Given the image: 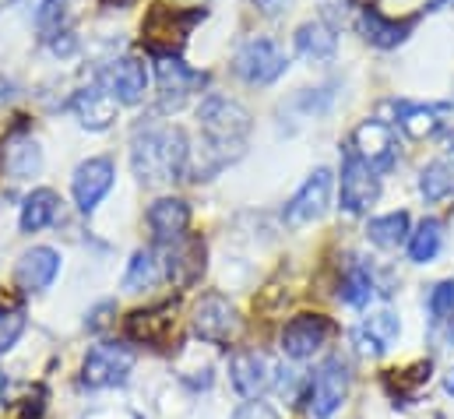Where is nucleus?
<instances>
[{
	"label": "nucleus",
	"instance_id": "26",
	"mask_svg": "<svg viewBox=\"0 0 454 419\" xmlns=\"http://www.w3.org/2000/svg\"><path fill=\"white\" fill-rule=\"evenodd\" d=\"M427 311H430V331H434V338L444 335L441 338L444 345L454 342V279H444V282H437L430 289Z\"/></svg>",
	"mask_w": 454,
	"mask_h": 419
},
{
	"label": "nucleus",
	"instance_id": "22",
	"mask_svg": "<svg viewBox=\"0 0 454 419\" xmlns=\"http://www.w3.org/2000/svg\"><path fill=\"white\" fill-rule=\"evenodd\" d=\"M148 225H152V233H155V240L173 243V240H180V236L187 233V225H191V205H187L184 198H159V202H152V209H148Z\"/></svg>",
	"mask_w": 454,
	"mask_h": 419
},
{
	"label": "nucleus",
	"instance_id": "9",
	"mask_svg": "<svg viewBox=\"0 0 454 419\" xmlns=\"http://www.w3.org/2000/svg\"><path fill=\"white\" fill-rule=\"evenodd\" d=\"M205 268H208V247H205L201 236L184 233L180 240L169 243L162 272H166V279L173 282V289H191V286H198L201 275H205Z\"/></svg>",
	"mask_w": 454,
	"mask_h": 419
},
{
	"label": "nucleus",
	"instance_id": "21",
	"mask_svg": "<svg viewBox=\"0 0 454 419\" xmlns=\"http://www.w3.org/2000/svg\"><path fill=\"white\" fill-rule=\"evenodd\" d=\"M398 335H402V320L391 311H377V314L363 317V324L352 331L363 356H384L398 342Z\"/></svg>",
	"mask_w": 454,
	"mask_h": 419
},
{
	"label": "nucleus",
	"instance_id": "29",
	"mask_svg": "<svg viewBox=\"0 0 454 419\" xmlns=\"http://www.w3.org/2000/svg\"><path fill=\"white\" fill-rule=\"evenodd\" d=\"M409 261L412 265H430V261H437V254H441V247H444V222L441 218H423L416 229H412V236H409Z\"/></svg>",
	"mask_w": 454,
	"mask_h": 419
},
{
	"label": "nucleus",
	"instance_id": "23",
	"mask_svg": "<svg viewBox=\"0 0 454 419\" xmlns=\"http://www.w3.org/2000/svg\"><path fill=\"white\" fill-rule=\"evenodd\" d=\"M339 296H341V304H348L352 311H363V307L377 296L373 268H370L363 257H348V265H345V272H341Z\"/></svg>",
	"mask_w": 454,
	"mask_h": 419
},
{
	"label": "nucleus",
	"instance_id": "37",
	"mask_svg": "<svg viewBox=\"0 0 454 419\" xmlns=\"http://www.w3.org/2000/svg\"><path fill=\"white\" fill-rule=\"evenodd\" d=\"M444 391H448V395H454V367L444 374Z\"/></svg>",
	"mask_w": 454,
	"mask_h": 419
},
{
	"label": "nucleus",
	"instance_id": "14",
	"mask_svg": "<svg viewBox=\"0 0 454 419\" xmlns=\"http://www.w3.org/2000/svg\"><path fill=\"white\" fill-rule=\"evenodd\" d=\"M377 173H387L398 159V141H395V127L387 120H363L348 141Z\"/></svg>",
	"mask_w": 454,
	"mask_h": 419
},
{
	"label": "nucleus",
	"instance_id": "17",
	"mask_svg": "<svg viewBox=\"0 0 454 419\" xmlns=\"http://www.w3.org/2000/svg\"><path fill=\"white\" fill-rule=\"evenodd\" d=\"M116 109H120V103H116L99 82L96 85H85V89H78L71 96V113L78 116V123L85 130H110L116 123Z\"/></svg>",
	"mask_w": 454,
	"mask_h": 419
},
{
	"label": "nucleus",
	"instance_id": "13",
	"mask_svg": "<svg viewBox=\"0 0 454 419\" xmlns=\"http://www.w3.org/2000/svg\"><path fill=\"white\" fill-rule=\"evenodd\" d=\"M99 85L114 96L120 106H137L148 96V64L141 57H116L103 71Z\"/></svg>",
	"mask_w": 454,
	"mask_h": 419
},
{
	"label": "nucleus",
	"instance_id": "12",
	"mask_svg": "<svg viewBox=\"0 0 454 419\" xmlns=\"http://www.w3.org/2000/svg\"><path fill=\"white\" fill-rule=\"evenodd\" d=\"M332 331H335V324L325 314H296L282 328L278 342H282V352L289 360H310L328 345Z\"/></svg>",
	"mask_w": 454,
	"mask_h": 419
},
{
	"label": "nucleus",
	"instance_id": "39",
	"mask_svg": "<svg viewBox=\"0 0 454 419\" xmlns=\"http://www.w3.org/2000/svg\"><path fill=\"white\" fill-rule=\"evenodd\" d=\"M444 4H454V0H434V7H444Z\"/></svg>",
	"mask_w": 454,
	"mask_h": 419
},
{
	"label": "nucleus",
	"instance_id": "38",
	"mask_svg": "<svg viewBox=\"0 0 454 419\" xmlns=\"http://www.w3.org/2000/svg\"><path fill=\"white\" fill-rule=\"evenodd\" d=\"M4 391H7V377L0 374V395H4Z\"/></svg>",
	"mask_w": 454,
	"mask_h": 419
},
{
	"label": "nucleus",
	"instance_id": "32",
	"mask_svg": "<svg viewBox=\"0 0 454 419\" xmlns=\"http://www.w3.org/2000/svg\"><path fill=\"white\" fill-rule=\"evenodd\" d=\"M64 4H67V0H43V4H39V28H43L46 39L67 32V28H64V21H67V7H64Z\"/></svg>",
	"mask_w": 454,
	"mask_h": 419
},
{
	"label": "nucleus",
	"instance_id": "33",
	"mask_svg": "<svg viewBox=\"0 0 454 419\" xmlns=\"http://www.w3.org/2000/svg\"><path fill=\"white\" fill-rule=\"evenodd\" d=\"M25 335V311H0V356L18 345Z\"/></svg>",
	"mask_w": 454,
	"mask_h": 419
},
{
	"label": "nucleus",
	"instance_id": "6",
	"mask_svg": "<svg viewBox=\"0 0 454 419\" xmlns=\"http://www.w3.org/2000/svg\"><path fill=\"white\" fill-rule=\"evenodd\" d=\"M155 57V82H159V99H162V109H180L194 92L205 89L208 75L187 67L180 60V53L173 50H162V53H152Z\"/></svg>",
	"mask_w": 454,
	"mask_h": 419
},
{
	"label": "nucleus",
	"instance_id": "20",
	"mask_svg": "<svg viewBox=\"0 0 454 419\" xmlns=\"http://www.w3.org/2000/svg\"><path fill=\"white\" fill-rule=\"evenodd\" d=\"M412 28H416V18H387V14H380L377 7H363V14H359V32H363V39L370 43V46H380V50H395V46H402L409 36H412Z\"/></svg>",
	"mask_w": 454,
	"mask_h": 419
},
{
	"label": "nucleus",
	"instance_id": "36",
	"mask_svg": "<svg viewBox=\"0 0 454 419\" xmlns=\"http://www.w3.org/2000/svg\"><path fill=\"white\" fill-rule=\"evenodd\" d=\"M110 314H116V304H99V307L89 314L85 328H89V331H103V328H110Z\"/></svg>",
	"mask_w": 454,
	"mask_h": 419
},
{
	"label": "nucleus",
	"instance_id": "19",
	"mask_svg": "<svg viewBox=\"0 0 454 419\" xmlns=\"http://www.w3.org/2000/svg\"><path fill=\"white\" fill-rule=\"evenodd\" d=\"M293 46L296 53L307 60V64H328L335 60L339 53V32L335 25H328L325 18H314V21H303L293 36Z\"/></svg>",
	"mask_w": 454,
	"mask_h": 419
},
{
	"label": "nucleus",
	"instance_id": "15",
	"mask_svg": "<svg viewBox=\"0 0 454 419\" xmlns=\"http://www.w3.org/2000/svg\"><path fill=\"white\" fill-rule=\"evenodd\" d=\"M229 381H232V388L243 399H257L261 391L271 388L275 370H271V363H268L264 352H257V349H236L232 360H229Z\"/></svg>",
	"mask_w": 454,
	"mask_h": 419
},
{
	"label": "nucleus",
	"instance_id": "24",
	"mask_svg": "<svg viewBox=\"0 0 454 419\" xmlns=\"http://www.w3.org/2000/svg\"><path fill=\"white\" fill-rule=\"evenodd\" d=\"M43 170V148L35 145V138L14 134L4 141V173L11 180H28Z\"/></svg>",
	"mask_w": 454,
	"mask_h": 419
},
{
	"label": "nucleus",
	"instance_id": "16",
	"mask_svg": "<svg viewBox=\"0 0 454 419\" xmlns=\"http://www.w3.org/2000/svg\"><path fill=\"white\" fill-rule=\"evenodd\" d=\"M387 109H395L391 127L398 123L412 141L434 138V134L444 127V116L451 113V106L448 103H409V99H391Z\"/></svg>",
	"mask_w": 454,
	"mask_h": 419
},
{
	"label": "nucleus",
	"instance_id": "5",
	"mask_svg": "<svg viewBox=\"0 0 454 419\" xmlns=\"http://www.w3.org/2000/svg\"><path fill=\"white\" fill-rule=\"evenodd\" d=\"M134 370V349L123 342H99L89 349V356L82 360V384L92 391H106L127 384Z\"/></svg>",
	"mask_w": 454,
	"mask_h": 419
},
{
	"label": "nucleus",
	"instance_id": "28",
	"mask_svg": "<svg viewBox=\"0 0 454 419\" xmlns=\"http://www.w3.org/2000/svg\"><path fill=\"white\" fill-rule=\"evenodd\" d=\"M419 194L427 205H441L454 194V162L451 159H434L419 170Z\"/></svg>",
	"mask_w": 454,
	"mask_h": 419
},
{
	"label": "nucleus",
	"instance_id": "31",
	"mask_svg": "<svg viewBox=\"0 0 454 419\" xmlns=\"http://www.w3.org/2000/svg\"><path fill=\"white\" fill-rule=\"evenodd\" d=\"M173 328V307H155V311H137L127 320L130 338H145V342H162L166 331Z\"/></svg>",
	"mask_w": 454,
	"mask_h": 419
},
{
	"label": "nucleus",
	"instance_id": "2",
	"mask_svg": "<svg viewBox=\"0 0 454 419\" xmlns=\"http://www.w3.org/2000/svg\"><path fill=\"white\" fill-rule=\"evenodd\" d=\"M130 170L141 184H169L191 173V141L176 123H137L130 134Z\"/></svg>",
	"mask_w": 454,
	"mask_h": 419
},
{
	"label": "nucleus",
	"instance_id": "3",
	"mask_svg": "<svg viewBox=\"0 0 454 419\" xmlns=\"http://www.w3.org/2000/svg\"><path fill=\"white\" fill-rule=\"evenodd\" d=\"M232 71H236V78H239L243 85L268 89V85H275V82L289 71V57H286V50H282L275 39L254 36V39H247V43L236 50Z\"/></svg>",
	"mask_w": 454,
	"mask_h": 419
},
{
	"label": "nucleus",
	"instance_id": "1",
	"mask_svg": "<svg viewBox=\"0 0 454 419\" xmlns=\"http://www.w3.org/2000/svg\"><path fill=\"white\" fill-rule=\"evenodd\" d=\"M198 123L205 134V162L191 170V180H212V173H219L223 166H229L232 159L243 155V145L250 138L254 116L247 106H239L229 96H205L198 106Z\"/></svg>",
	"mask_w": 454,
	"mask_h": 419
},
{
	"label": "nucleus",
	"instance_id": "7",
	"mask_svg": "<svg viewBox=\"0 0 454 419\" xmlns=\"http://www.w3.org/2000/svg\"><path fill=\"white\" fill-rule=\"evenodd\" d=\"M348 384H352L348 363H345L341 356H328V360L317 367V374H314V381H310V395H307L314 419L335 416L341 409V402L348 399Z\"/></svg>",
	"mask_w": 454,
	"mask_h": 419
},
{
	"label": "nucleus",
	"instance_id": "4",
	"mask_svg": "<svg viewBox=\"0 0 454 419\" xmlns=\"http://www.w3.org/2000/svg\"><path fill=\"white\" fill-rule=\"evenodd\" d=\"M380 198V173L352 148H341V177H339V205L348 215H363Z\"/></svg>",
	"mask_w": 454,
	"mask_h": 419
},
{
	"label": "nucleus",
	"instance_id": "30",
	"mask_svg": "<svg viewBox=\"0 0 454 419\" xmlns=\"http://www.w3.org/2000/svg\"><path fill=\"white\" fill-rule=\"evenodd\" d=\"M159 279H162V265H159L155 250L152 247L134 250V257H130V265L123 272V289L127 293H141V289H152Z\"/></svg>",
	"mask_w": 454,
	"mask_h": 419
},
{
	"label": "nucleus",
	"instance_id": "10",
	"mask_svg": "<svg viewBox=\"0 0 454 419\" xmlns=\"http://www.w3.org/2000/svg\"><path fill=\"white\" fill-rule=\"evenodd\" d=\"M194 335L201 342H212V345H229L236 335H239V311L229 304L223 293H208L198 300L194 307Z\"/></svg>",
	"mask_w": 454,
	"mask_h": 419
},
{
	"label": "nucleus",
	"instance_id": "34",
	"mask_svg": "<svg viewBox=\"0 0 454 419\" xmlns=\"http://www.w3.org/2000/svg\"><path fill=\"white\" fill-rule=\"evenodd\" d=\"M232 419H278V413H275L268 402H243V406L232 413Z\"/></svg>",
	"mask_w": 454,
	"mask_h": 419
},
{
	"label": "nucleus",
	"instance_id": "18",
	"mask_svg": "<svg viewBox=\"0 0 454 419\" xmlns=\"http://www.w3.org/2000/svg\"><path fill=\"white\" fill-rule=\"evenodd\" d=\"M60 275V254L53 247H32L21 254L18 268H14V282L25 293H43L53 286V279Z\"/></svg>",
	"mask_w": 454,
	"mask_h": 419
},
{
	"label": "nucleus",
	"instance_id": "27",
	"mask_svg": "<svg viewBox=\"0 0 454 419\" xmlns=\"http://www.w3.org/2000/svg\"><path fill=\"white\" fill-rule=\"evenodd\" d=\"M57 209H60L57 191H50V187H35V191L25 198L21 215H18L21 233H39V229H46V225L57 218Z\"/></svg>",
	"mask_w": 454,
	"mask_h": 419
},
{
	"label": "nucleus",
	"instance_id": "25",
	"mask_svg": "<svg viewBox=\"0 0 454 419\" xmlns=\"http://www.w3.org/2000/svg\"><path fill=\"white\" fill-rule=\"evenodd\" d=\"M412 236V218L409 211H387L366 222V240L380 250H398L402 243H409Z\"/></svg>",
	"mask_w": 454,
	"mask_h": 419
},
{
	"label": "nucleus",
	"instance_id": "11",
	"mask_svg": "<svg viewBox=\"0 0 454 419\" xmlns=\"http://www.w3.org/2000/svg\"><path fill=\"white\" fill-rule=\"evenodd\" d=\"M116 184V162L110 155H92L85 159L78 170H74V180H71V194H74V205L92 215V211L103 205V198L114 191Z\"/></svg>",
	"mask_w": 454,
	"mask_h": 419
},
{
	"label": "nucleus",
	"instance_id": "35",
	"mask_svg": "<svg viewBox=\"0 0 454 419\" xmlns=\"http://www.w3.org/2000/svg\"><path fill=\"white\" fill-rule=\"evenodd\" d=\"M254 7L261 14H268V18H282V14H289L296 7V0H254Z\"/></svg>",
	"mask_w": 454,
	"mask_h": 419
},
{
	"label": "nucleus",
	"instance_id": "8",
	"mask_svg": "<svg viewBox=\"0 0 454 419\" xmlns=\"http://www.w3.org/2000/svg\"><path fill=\"white\" fill-rule=\"evenodd\" d=\"M332 187H335L332 170H328V166H317V170L303 180V187L286 202V211H282L286 225H289V229H300V225L317 222V218L328 211V205H332Z\"/></svg>",
	"mask_w": 454,
	"mask_h": 419
}]
</instances>
